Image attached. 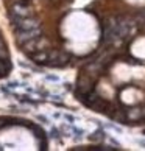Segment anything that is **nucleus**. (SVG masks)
<instances>
[{
  "label": "nucleus",
  "instance_id": "obj_10",
  "mask_svg": "<svg viewBox=\"0 0 145 151\" xmlns=\"http://www.w3.org/2000/svg\"><path fill=\"white\" fill-rule=\"evenodd\" d=\"M47 147H48V142L45 140V137H42L41 142H39V150H47Z\"/></svg>",
  "mask_w": 145,
  "mask_h": 151
},
{
  "label": "nucleus",
  "instance_id": "obj_3",
  "mask_svg": "<svg viewBox=\"0 0 145 151\" xmlns=\"http://www.w3.org/2000/svg\"><path fill=\"white\" fill-rule=\"evenodd\" d=\"M11 16H17V17H28L30 16V11L27 9L25 6H22V5H19V3H16V5H13L11 6V13H9Z\"/></svg>",
  "mask_w": 145,
  "mask_h": 151
},
{
  "label": "nucleus",
  "instance_id": "obj_4",
  "mask_svg": "<svg viewBox=\"0 0 145 151\" xmlns=\"http://www.w3.org/2000/svg\"><path fill=\"white\" fill-rule=\"evenodd\" d=\"M31 61L35 63H39V64H44L47 61V52H38V53H31L30 55Z\"/></svg>",
  "mask_w": 145,
  "mask_h": 151
},
{
  "label": "nucleus",
  "instance_id": "obj_14",
  "mask_svg": "<svg viewBox=\"0 0 145 151\" xmlns=\"http://www.w3.org/2000/svg\"><path fill=\"white\" fill-rule=\"evenodd\" d=\"M19 86V83L17 81H11V83H8V87L11 89V87H17Z\"/></svg>",
  "mask_w": 145,
  "mask_h": 151
},
{
  "label": "nucleus",
  "instance_id": "obj_1",
  "mask_svg": "<svg viewBox=\"0 0 145 151\" xmlns=\"http://www.w3.org/2000/svg\"><path fill=\"white\" fill-rule=\"evenodd\" d=\"M16 33H17V42L19 44L27 42V41H31V39H38V37L42 36L41 27L33 28V30H19V31H16Z\"/></svg>",
  "mask_w": 145,
  "mask_h": 151
},
{
  "label": "nucleus",
  "instance_id": "obj_15",
  "mask_svg": "<svg viewBox=\"0 0 145 151\" xmlns=\"http://www.w3.org/2000/svg\"><path fill=\"white\" fill-rule=\"evenodd\" d=\"M144 132H145V131H144Z\"/></svg>",
  "mask_w": 145,
  "mask_h": 151
},
{
  "label": "nucleus",
  "instance_id": "obj_9",
  "mask_svg": "<svg viewBox=\"0 0 145 151\" xmlns=\"http://www.w3.org/2000/svg\"><path fill=\"white\" fill-rule=\"evenodd\" d=\"M59 131L56 129V128H52V131H50V134H48V137L50 139H55V140H59Z\"/></svg>",
  "mask_w": 145,
  "mask_h": 151
},
{
  "label": "nucleus",
  "instance_id": "obj_5",
  "mask_svg": "<svg viewBox=\"0 0 145 151\" xmlns=\"http://www.w3.org/2000/svg\"><path fill=\"white\" fill-rule=\"evenodd\" d=\"M22 50H24L25 53H31V52H35L36 48V39H31V41H27L22 44Z\"/></svg>",
  "mask_w": 145,
  "mask_h": 151
},
{
  "label": "nucleus",
  "instance_id": "obj_12",
  "mask_svg": "<svg viewBox=\"0 0 145 151\" xmlns=\"http://www.w3.org/2000/svg\"><path fill=\"white\" fill-rule=\"evenodd\" d=\"M36 119L39 122H44V123H50V120L47 119V117H44V115H36Z\"/></svg>",
  "mask_w": 145,
  "mask_h": 151
},
{
  "label": "nucleus",
  "instance_id": "obj_8",
  "mask_svg": "<svg viewBox=\"0 0 145 151\" xmlns=\"http://www.w3.org/2000/svg\"><path fill=\"white\" fill-rule=\"evenodd\" d=\"M59 53L61 52H58V50H52V52H48L47 53V61H58ZM47 61H45V63H47Z\"/></svg>",
  "mask_w": 145,
  "mask_h": 151
},
{
  "label": "nucleus",
  "instance_id": "obj_2",
  "mask_svg": "<svg viewBox=\"0 0 145 151\" xmlns=\"http://www.w3.org/2000/svg\"><path fill=\"white\" fill-rule=\"evenodd\" d=\"M89 92H92V83L89 78L81 76L76 81V93H89Z\"/></svg>",
  "mask_w": 145,
  "mask_h": 151
},
{
  "label": "nucleus",
  "instance_id": "obj_13",
  "mask_svg": "<svg viewBox=\"0 0 145 151\" xmlns=\"http://www.w3.org/2000/svg\"><path fill=\"white\" fill-rule=\"evenodd\" d=\"M45 80H50V81H58V76H53V75H45Z\"/></svg>",
  "mask_w": 145,
  "mask_h": 151
},
{
  "label": "nucleus",
  "instance_id": "obj_7",
  "mask_svg": "<svg viewBox=\"0 0 145 151\" xmlns=\"http://www.w3.org/2000/svg\"><path fill=\"white\" fill-rule=\"evenodd\" d=\"M141 117H144L141 109H131V111L126 112V119L128 120H137V119H141Z\"/></svg>",
  "mask_w": 145,
  "mask_h": 151
},
{
  "label": "nucleus",
  "instance_id": "obj_6",
  "mask_svg": "<svg viewBox=\"0 0 145 151\" xmlns=\"http://www.w3.org/2000/svg\"><path fill=\"white\" fill-rule=\"evenodd\" d=\"M89 140L91 142H103L105 140V132L102 129H97L95 132H92L91 136H89Z\"/></svg>",
  "mask_w": 145,
  "mask_h": 151
},
{
  "label": "nucleus",
  "instance_id": "obj_11",
  "mask_svg": "<svg viewBox=\"0 0 145 151\" xmlns=\"http://www.w3.org/2000/svg\"><path fill=\"white\" fill-rule=\"evenodd\" d=\"M64 119L67 120V122H70V123H74V122L76 120L75 117H74V115H70V114H64Z\"/></svg>",
  "mask_w": 145,
  "mask_h": 151
}]
</instances>
